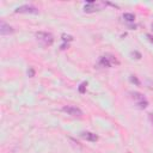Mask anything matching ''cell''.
<instances>
[{
  "mask_svg": "<svg viewBox=\"0 0 153 153\" xmlns=\"http://www.w3.org/2000/svg\"><path fill=\"white\" fill-rule=\"evenodd\" d=\"M120 62L116 60V57H114L113 55H104V56H101L99 59V62L98 65L101 67H113L114 65H118Z\"/></svg>",
  "mask_w": 153,
  "mask_h": 153,
  "instance_id": "3957f363",
  "label": "cell"
},
{
  "mask_svg": "<svg viewBox=\"0 0 153 153\" xmlns=\"http://www.w3.org/2000/svg\"><path fill=\"white\" fill-rule=\"evenodd\" d=\"M62 40L66 42V41H73V37L69 36V35H62Z\"/></svg>",
  "mask_w": 153,
  "mask_h": 153,
  "instance_id": "8fae6325",
  "label": "cell"
},
{
  "mask_svg": "<svg viewBox=\"0 0 153 153\" xmlns=\"http://www.w3.org/2000/svg\"><path fill=\"white\" fill-rule=\"evenodd\" d=\"M151 28H152V30H153V23H152V24H151Z\"/></svg>",
  "mask_w": 153,
  "mask_h": 153,
  "instance_id": "e0dca14e",
  "label": "cell"
},
{
  "mask_svg": "<svg viewBox=\"0 0 153 153\" xmlns=\"http://www.w3.org/2000/svg\"><path fill=\"white\" fill-rule=\"evenodd\" d=\"M80 136H82L84 140L90 141V142H96V141L98 140V136H97L96 134L91 133V132H83V133L80 134Z\"/></svg>",
  "mask_w": 153,
  "mask_h": 153,
  "instance_id": "52a82bcc",
  "label": "cell"
},
{
  "mask_svg": "<svg viewBox=\"0 0 153 153\" xmlns=\"http://www.w3.org/2000/svg\"><path fill=\"white\" fill-rule=\"evenodd\" d=\"M16 13H31V15H37L38 13V10L32 6V5H22L16 9L15 11Z\"/></svg>",
  "mask_w": 153,
  "mask_h": 153,
  "instance_id": "277c9868",
  "label": "cell"
},
{
  "mask_svg": "<svg viewBox=\"0 0 153 153\" xmlns=\"http://www.w3.org/2000/svg\"><path fill=\"white\" fill-rule=\"evenodd\" d=\"M146 36H147V37H148V38H149V41H151V42H153V37H152V36H151V35H149V34H147V35H146Z\"/></svg>",
  "mask_w": 153,
  "mask_h": 153,
  "instance_id": "9a60e30c",
  "label": "cell"
},
{
  "mask_svg": "<svg viewBox=\"0 0 153 153\" xmlns=\"http://www.w3.org/2000/svg\"><path fill=\"white\" fill-rule=\"evenodd\" d=\"M108 4L107 3H103V1H89L88 5L84 6V11L88 12V13H91V12H96V11H99L102 10L103 7H105Z\"/></svg>",
  "mask_w": 153,
  "mask_h": 153,
  "instance_id": "7a4b0ae2",
  "label": "cell"
},
{
  "mask_svg": "<svg viewBox=\"0 0 153 153\" xmlns=\"http://www.w3.org/2000/svg\"><path fill=\"white\" fill-rule=\"evenodd\" d=\"M130 82L132 83H135L136 85H139L140 83H139V80H138V78H136V76H134V75H130Z\"/></svg>",
  "mask_w": 153,
  "mask_h": 153,
  "instance_id": "7c38bea8",
  "label": "cell"
},
{
  "mask_svg": "<svg viewBox=\"0 0 153 153\" xmlns=\"http://www.w3.org/2000/svg\"><path fill=\"white\" fill-rule=\"evenodd\" d=\"M36 38L38 42H41L43 46H51L54 42V36L49 32H44V31H38L36 32Z\"/></svg>",
  "mask_w": 153,
  "mask_h": 153,
  "instance_id": "6da1fadb",
  "label": "cell"
},
{
  "mask_svg": "<svg viewBox=\"0 0 153 153\" xmlns=\"http://www.w3.org/2000/svg\"><path fill=\"white\" fill-rule=\"evenodd\" d=\"M130 95H132L133 99H135V102H136V103H140V102L146 101V98H145V97H143L141 93H139V92H132Z\"/></svg>",
  "mask_w": 153,
  "mask_h": 153,
  "instance_id": "ba28073f",
  "label": "cell"
},
{
  "mask_svg": "<svg viewBox=\"0 0 153 153\" xmlns=\"http://www.w3.org/2000/svg\"><path fill=\"white\" fill-rule=\"evenodd\" d=\"M123 18H124L127 22H134L135 16H134L133 13H124V15H123Z\"/></svg>",
  "mask_w": 153,
  "mask_h": 153,
  "instance_id": "9c48e42d",
  "label": "cell"
},
{
  "mask_svg": "<svg viewBox=\"0 0 153 153\" xmlns=\"http://www.w3.org/2000/svg\"><path fill=\"white\" fill-rule=\"evenodd\" d=\"M132 54H133V56H134V55L136 56L135 59H141V54H140V53H138V51H133Z\"/></svg>",
  "mask_w": 153,
  "mask_h": 153,
  "instance_id": "5bb4252c",
  "label": "cell"
},
{
  "mask_svg": "<svg viewBox=\"0 0 153 153\" xmlns=\"http://www.w3.org/2000/svg\"><path fill=\"white\" fill-rule=\"evenodd\" d=\"M62 111L67 113L68 115L71 116H76V117H80L83 115V111L79 109V108H76V107H73V105H65L62 108Z\"/></svg>",
  "mask_w": 153,
  "mask_h": 153,
  "instance_id": "5b68a950",
  "label": "cell"
},
{
  "mask_svg": "<svg viewBox=\"0 0 153 153\" xmlns=\"http://www.w3.org/2000/svg\"><path fill=\"white\" fill-rule=\"evenodd\" d=\"M86 86H88V83H82L80 86H79V92H80V93H85Z\"/></svg>",
  "mask_w": 153,
  "mask_h": 153,
  "instance_id": "30bf717a",
  "label": "cell"
},
{
  "mask_svg": "<svg viewBox=\"0 0 153 153\" xmlns=\"http://www.w3.org/2000/svg\"><path fill=\"white\" fill-rule=\"evenodd\" d=\"M13 32H15V29L11 25H9L7 23H5L4 21H1V23H0V34L5 36V35L13 34Z\"/></svg>",
  "mask_w": 153,
  "mask_h": 153,
  "instance_id": "8992f818",
  "label": "cell"
},
{
  "mask_svg": "<svg viewBox=\"0 0 153 153\" xmlns=\"http://www.w3.org/2000/svg\"><path fill=\"white\" fill-rule=\"evenodd\" d=\"M28 74H29V76H34V75H35V71H34V68H32V67H31V68H29Z\"/></svg>",
  "mask_w": 153,
  "mask_h": 153,
  "instance_id": "4fadbf2b",
  "label": "cell"
},
{
  "mask_svg": "<svg viewBox=\"0 0 153 153\" xmlns=\"http://www.w3.org/2000/svg\"><path fill=\"white\" fill-rule=\"evenodd\" d=\"M149 121H151L152 124H153V114H149Z\"/></svg>",
  "mask_w": 153,
  "mask_h": 153,
  "instance_id": "2e32d148",
  "label": "cell"
}]
</instances>
